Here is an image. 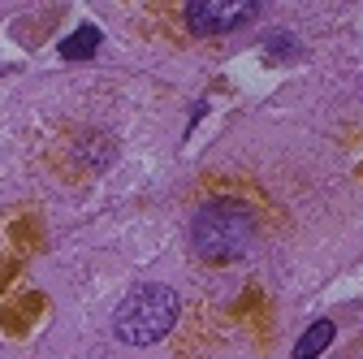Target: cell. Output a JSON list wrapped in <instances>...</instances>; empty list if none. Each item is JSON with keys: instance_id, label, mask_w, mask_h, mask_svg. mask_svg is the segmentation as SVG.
Masks as SVG:
<instances>
[{"instance_id": "1", "label": "cell", "mask_w": 363, "mask_h": 359, "mask_svg": "<svg viewBox=\"0 0 363 359\" xmlns=\"http://www.w3.org/2000/svg\"><path fill=\"white\" fill-rule=\"evenodd\" d=\"M255 238V221L247 208L238 204H208L199 208V216L191 221V247L199 260L208 264H225V260H238Z\"/></svg>"}, {"instance_id": "2", "label": "cell", "mask_w": 363, "mask_h": 359, "mask_svg": "<svg viewBox=\"0 0 363 359\" xmlns=\"http://www.w3.org/2000/svg\"><path fill=\"white\" fill-rule=\"evenodd\" d=\"M173 321H177V294L169 286H139L117 307L113 333L130 346H152L173 329Z\"/></svg>"}, {"instance_id": "3", "label": "cell", "mask_w": 363, "mask_h": 359, "mask_svg": "<svg viewBox=\"0 0 363 359\" xmlns=\"http://www.w3.org/2000/svg\"><path fill=\"white\" fill-rule=\"evenodd\" d=\"M255 5L251 0H191V9H186V22L191 31L199 35H220V31H234L242 18H251Z\"/></svg>"}, {"instance_id": "4", "label": "cell", "mask_w": 363, "mask_h": 359, "mask_svg": "<svg viewBox=\"0 0 363 359\" xmlns=\"http://www.w3.org/2000/svg\"><path fill=\"white\" fill-rule=\"evenodd\" d=\"M100 48V26H78L69 39H61V57L65 61H86Z\"/></svg>"}, {"instance_id": "5", "label": "cell", "mask_w": 363, "mask_h": 359, "mask_svg": "<svg viewBox=\"0 0 363 359\" xmlns=\"http://www.w3.org/2000/svg\"><path fill=\"white\" fill-rule=\"evenodd\" d=\"M337 338V329H333V321H315L303 338H298V346H294V359H315L329 342Z\"/></svg>"}]
</instances>
